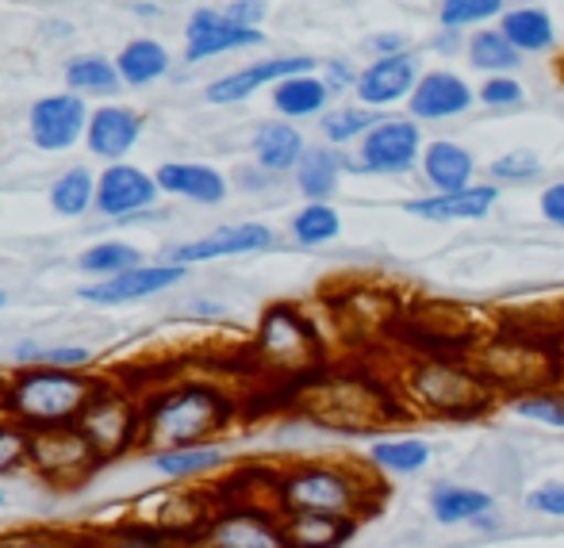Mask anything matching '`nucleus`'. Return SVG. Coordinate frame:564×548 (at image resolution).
<instances>
[{"instance_id": "f257e3e1", "label": "nucleus", "mask_w": 564, "mask_h": 548, "mask_svg": "<svg viewBox=\"0 0 564 548\" xmlns=\"http://www.w3.org/2000/svg\"><path fill=\"white\" fill-rule=\"evenodd\" d=\"M289 399L312 426L346 434V438H369V434L415 418L403 403L392 372H377L369 364H327L292 384Z\"/></svg>"}, {"instance_id": "f03ea898", "label": "nucleus", "mask_w": 564, "mask_h": 548, "mask_svg": "<svg viewBox=\"0 0 564 548\" xmlns=\"http://www.w3.org/2000/svg\"><path fill=\"white\" fill-rule=\"evenodd\" d=\"M388 372H392L411 415L442 418V423H465V418L488 415L499 403V392L476 369L473 357L400 353Z\"/></svg>"}, {"instance_id": "7ed1b4c3", "label": "nucleus", "mask_w": 564, "mask_h": 548, "mask_svg": "<svg viewBox=\"0 0 564 548\" xmlns=\"http://www.w3.org/2000/svg\"><path fill=\"white\" fill-rule=\"evenodd\" d=\"M238 399L212 380H173L142 399V449L204 445L227 430Z\"/></svg>"}, {"instance_id": "20e7f679", "label": "nucleus", "mask_w": 564, "mask_h": 548, "mask_svg": "<svg viewBox=\"0 0 564 548\" xmlns=\"http://www.w3.org/2000/svg\"><path fill=\"white\" fill-rule=\"evenodd\" d=\"M380 480L365 468L338 464V460H300L276 472V511L338 514V518H369L380 506Z\"/></svg>"}, {"instance_id": "39448f33", "label": "nucleus", "mask_w": 564, "mask_h": 548, "mask_svg": "<svg viewBox=\"0 0 564 548\" xmlns=\"http://www.w3.org/2000/svg\"><path fill=\"white\" fill-rule=\"evenodd\" d=\"M468 357L503 399L564 380L550 330H534L527 322H499L496 330H484V338L476 341V349Z\"/></svg>"}, {"instance_id": "423d86ee", "label": "nucleus", "mask_w": 564, "mask_h": 548, "mask_svg": "<svg viewBox=\"0 0 564 548\" xmlns=\"http://www.w3.org/2000/svg\"><path fill=\"white\" fill-rule=\"evenodd\" d=\"M250 361L258 364L265 376H273L281 384V392L289 395L292 384L307 380L312 372L327 369L330 349L323 330L315 327V319L296 304H273L265 307V315L258 319L250 341Z\"/></svg>"}, {"instance_id": "0eeeda50", "label": "nucleus", "mask_w": 564, "mask_h": 548, "mask_svg": "<svg viewBox=\"0 0 564 548\" xmlns=\"http://www.w3.org/2000/svg\"><path fill=\"white\" fill-rule=\"evenodd\" d=\"M100 380L85 369H20L8 387L0 392V415L31 426V430H51V426H74L89 399L97 395Z\"/></svg>"}, {"instance_id": "6e6552de", "label": "nucleus", "mask_w": 564, "mask_h": 548, "mask_svg": "<svg viewBox=\"0 0 564 548\" xmlns=\"http://www.w3.org/2000/svg\"><path fill=\"white\" fill-rule=\"evenodd\" d=\"M426 139V127L408 111H384L380 123L354 150H346V177H411L419 173Z\"/></svg>"}, {"instance_id": "1a4fd4ad", "label": "nucleus", "mask_w": 564, "mask_h": 548, "mask_svg": "<svg viewBox=\"0 0 564 548\" xmlns=\"http://www.w3.org/2000/svg\"><path fill=\"white\" fill-rule=\"evenodd\" d=\"M74 426L97 449L100 460H116L123 452H131L134 445H142V399H134L127 387L100 380L97 395H93L89 407L82 410V418Z\"/></svg>"}, {"instance_id": "9d476101", "label": "nucleus", "mask_w": 564, "mask_h": 548, "mask_svg": "<svg viewBox=\"0 0 564 548\" xmlns=\"http://www.w3.org/2000/svg\"><path fill=\"white\" fill-rule=\"evenodd\" d=\"M196 548H289V537L276 506L224 503L204 522Z\"/></svg>"}, {"instance_id": "9b49d317", "label": "nucleus", "mask_w": 564, "mask_h": 548, "mask_svg": "<svg viewBox=\"0 0 564 548\" xmlns=\"http://www.w3.org/2000/svg\"><path fill=\"white\" fill-rule=\"evenodd\" d=\"M403 311H408V304L377 284H349L330 299V315L338 319V330L361 341H388L392 346V333L400 327Z\"/></svg>"}, {"instance_id": "f8f14e48", "label": "nucleus", "mask_w": 564, "mask_h": 548, "mask_svg": "<svg viewBox=\"0 0 564 548\" xmlns=\"http://www.w3.org/2000/svg\"><path fill=\"white\" fill-rule=\"evenodd\" d=\"M426 74V54L419 46L403 54H384V58H369L357 77L354 100H361L372 111H395L408 108L411 92H415L419 77Z\"/></svg>"}, {"instance_id": "ddd939ff", "label": "nucleus", "mask_w": 564, "mask_h": 548, "mask_svg": "<svg viewBox=\"0 0 564 548\" xmlns=\"http://www.w3.org/2000/svg\"><path fill=\"white\" fill-rule=\"evenodd\" d=\"M100 464L97 449L85 441L77 426H51V430H35L31 441V468L43 475L51 487H77L89 480V472Z\"/></svg>"}, {"instance_id": "4468645a", "label": "nucleus", "mask_w": 564, "mask_h": 548, "mask_svg": "<svg viewBox=\"0 0 564 548\" xmlns=\"http://www.w3.org/2000/svg\"><path fill=\"white\" fill-rule=\"evenodd\" d=\"M476 108H480L476 105V85L449 66H426V74L419 77L415 92L408 100V116L419 119L423 127L457 123Z\"/></svg>"}, {"instance_id": "2eb2a0df", "label": "nucleus", "mask_w": 564, "mask_h": 548, "mask_svg": "<svg viewBox=\"0 0 564 548\" xmlns=\"http://www.w3.org/2000/svg\"><path fill=\"white\" fill-rule=\"evenodd\" d=\"M89 97L82 92H54V97L35 100L28 111V134L39 150L46 154H62V150L77 146L89 131Z\"/></svg>"}, {"instance_id": "dca6fc26", "label": "nucleus", "mask_w": 564, "mask_h": 548, "mask_svg": "<svg viewBox=\"0 0 564 548\" xmlns=\"http://www.w3.org/2000/svg\"><path fill=\"white\" fill-rule=\"evenodd\" d=\"M253 46H265V31L230 20L224 8H196L185 23V62L188 66L219 58V54L253 51Z\"/></svg>"}, {"instance_id": "f3484780", "label": "nucleus", "mask_w": 564, "mask_h": 548, "mask_svg": "<svg viewBox=\"0 0 564 548\" xmlns=\"http://www.w3.org/2000/svg\"><path fill=\"white\" fill-rule=\"evenodd\" d=\"M307 69H319V58H312V54H273V58L250 62V66L230 69V74L208 81L204 100L216 108L242 105V100H250L253 92L273 89L276 81H284V77H292V74H307Z\"/></svg>"}, {"instance_id": "a211bd4d", "label": "nucleus", "mask_w": 564, "mask_h": 548, "mask_svg": "<svg viewBox=\"0 0 564 548\" xmlns=\"http://www.w3.org/2000/svg\"><path fill=\"white\" fill-rule=\"evenodd\" d=\"M185 276V265H173V261H158V265H134L123 268L116 276H100L93 284H82L77 288V299L93 307H119V304H134V299H150L158 292H170L181 284Z\"/></svg>"}, {"instance_id": "6ab92c4d", "label": "nucleus", "mask_w": 564, "mask_h": 548, "mask_svg": "<svg viewBox=\"0 0 564 548\" xmlns=\"http://www.w3.org/2000/svg\"><path fill=\"white\" fill-rule=\"evenodd\" d=\"M276 245V230L269 222H230V227H219L204 238H193V242H181L165 253V261L173 265H200V261H219V257H250V253H265Z\"/></svg>"}, {"instance_id": "aec40b11", "label": "nucleus", "mask_w": 564, "mask_h": 548, "mask_svg": "<svg viewBox=\"0 0 564 548\" xmlns=\"http://www.w3.org/2000/svg\"><path fill=\"white\" fill-rule=\"evenodd\" d=\"M503 200V185L496 180H476L468 188H453V193H423L411 196L403 211L423 222H480Z\"/></svg>"}, {"instance_id": "412c9836", "label": "nucleus", "mask_w": 564, "mask_h": 548, "mask_svg": "<svg viewBox=\"0 0 564 548\" xmlns=\"http://www.w3.org/2000/svg\"><path fill=\"white\" fill-rule=\"evenodd\" d=\"M162 196L158 177L139 165L112 162L105 173L97 177V211L108 219H131L139 211H150Z\"/></svg>"}, {"instance_id": "4be33fe9", "label": "nucleus", "mask_w": 564, "mask_h": 548, "mask_svg": "<svg viewBox=\"0 0 564 548\" xmlns=\"http://www.w3.org/2000/svg\"><path fill=\"white\" fill-rule=\"evenodd\" d=\"M419 177H423L426 193H453V188H468L480 180V162H476V150L460 139L434 134V139H426Z\"/></svg>"}, {"instance_id": "5701e85b", "label": "nucleus", "mask_w": 564, "mask_h": 548, "mask_svg": "<svg viewBox=\"0 0 564 548\" xmlns=\"http://www.w3.org/2000/svg\"><path fill=\"white\" fill-rule=\"evenodd\" d=\"M142 127H147V119H142L139 111L108 100V105H100L89 116L85 146H89L93 157H100V162H108V165L123 162V157L134 150V142L142 139Z\"/></svg>"}, {"instance_id": "b1692460", "label": "nucleus", "mask_w": 564, "mask_h": 548, "mask_svg": "<svg viewBox=\"0 0 564 548\" xmlns=\"http://www.w3.org/2000/svg\"><path fill=\"white\" fill-rule=\"evenodd\" d=\"M307 134L300 131V123H292V119H265V123L253 127L250 134V154L253 162L261 165V169H269L273 177H289V173H296L300 157L307 154Z\"/></svg>"}, {"instance_id": "393cba45", "label": "nucleus", "mask_w": 564, "mask_h": 548, "mask_svg": "<svg viewBox=\"0 0 564 548\" xmlns=\"http://www.w3.org/2000/svg\"><path fill=\"white\" fill-rule=\"evenodd\" d=\"M158 188L162 196H177L188 204H204V208H216L227 200L230 185L216 165H200V162H165L158 165Z\"/></svg>"}, {"instance_id": "a878e982", "label": "nucleus", "mask_w": 564, "mask_h": 548, "mask_svg": "<svg viewBox=\"0 0 564 548\" xmlns=\"http://www.w3.org/2000/svg\"><path fill=\"white\" fill-rule=\"evenodd\" d=\"M499 31L511 39V46L522 58H545L561 46L557 20L542 4H511L499 15Z\"/></svg>"}, {"instance_id": "bb28decb", "label": "nucleus", "mask_w": 564, "mask_h": 548, "mask_svg": "<svg viewBox=\"0 0 564 548\" xmlns=\"http://www.w3.org/2000/svg\"><path fill=\"white\" fill-rule=\"evenodd\" d=\"M269 100H273V111L281 119L304 123V119H319L323 111L335 105V92L327 89L319 69H307V74H292L284 81H276L269 89Z\"/></svg>"}, {"instance_id": "cd10ccee", "label": "nucleus", "mask_w": 564, "mask_h": 548, "mask_svg": "<svg viewBox=\"0 0 564 548\" xmlns=\"http://www.w3.org/2000/svg\"><path fill=\"white\" fill-rule=\"evenodd\" d=\"M341 177H346V150L330 146V142H312L292 173L304 200H335Z\"/></svg>"}, {"instance_id": "c85d7f7f", "label": "nucleus", "mask_w": 564, "mask_h": 548, "mask_svg": "<svg viewBox=\"0 0 564 548\" xmlns=\"http://www.w3.org/2000/svg\"><path fill=\"white\" fill-rule=\"evenodd\" d=\"M289 548H341L354 537L357 518H338V514H307L292 511L281 514Z\"/></svg>"}, {"instance_id": "c756f323", "label": "nucleus", "mask_w": 564, "mask_h": 548, "mask_svg": "<svg viewBox=\"0 0 564 548\" xmlns=\"http://www.w3.org/2000/svg\"><path fill=\"white\" fill-rule=\"evenodd\" d=\"M465 62L473 74L491 77V74H519L527 66L519 51L511 46V39L499 31V23L480 31H468V43H465Z\"/></svg>"}, {"instance_id": "7c9ffc66", "label": "nucleus", "mask_w": 564, "mask_h": 548, "mask_svg": "<svg viewBox=\"0 0 564 548\" xmlns=\"http://www.w3.org/2000/svg\"><path fill=\"white\" fill-rule=\"evenodd\" d=\"M380 116H384V111L365 108L361 100H335L315 123H319L323 142H330V146H338V150H354L357 142L380 123Z\"/></svg>"}, {"instance_id": "2f4dec72", "label": "nucleus", "mask_w": 564, "mask_h": 548, "mask_svg": "<svg viewBox=\"0 0 564 548\" xmlns=\"http://www.w3.org/2000/svg\"><path fill=\"white\" fill-rule=\"evenodd\" d=\"M116 69H119V77H123V85H131V89H147V85L162 81V77L170 74L173 58L158 39L142 35V39H131V43L116 54Z\"/></svg>"}, {"instance_id": "473e14b6", "label": "nucleus", "mask_w": 564, "mask_h": 548, "mask_svg": "<svg viewBox=\"0 0 564 548\" xmlns=\"http://www.w3.org/2000/svg\"><path fill=\"white\" fill-rule=\"evenodd\" d=\"M431 457H434L431 441L415 438V434L380 438V441H372V449H369V464L388 475H419L426 464H431Z\"/></svg>"}, {"instance_id": "72a5a7b5", "label": "nucleus", "mask_w": 564, "mask_h": 548, "mask_svg": "<svg viewBox=\"0 0 564 548\" xmlns=\"http://www.w3.org/2000/svg\"><path fill=\"white\" fill-rule=\"evenodd\" d=\"M224 460H227V452H224V445H216V441L150 452V464H154V472H162L165 480H193V475L216 472Z\"/></svg>"}, {"instance_id": "f704fd0d", "label": "nucleus", "mask_w": 564, "mask_h": 548, "mask_svg": "<svg viewBox=\"0 0 564 548\" xmlns=\"http://www.w3.org/2000/svg\"><path fill=\"white\" fill-rule=\"evenodd\" d=\"M66 89L82 92V97L112 100L123 89V77H119L116 62L105 54H77L66 62Z\"/></svg>"}, {"instance_id": "c9c22d12", "label": "nucleus", "mask_w": 564, "mask_h": 548, "mask_svg": "<svg viewBox=\"0 0 564 548\" xmlns=\"http://www.w3.org/2000/svg\"><path fill=\"white\" fill-rule=\"evenodd\" d=\"M431 511L442 526H460V522H480L496 511V498L488 491H476V487H434L431 495Z\"/></svg>"}, {"instance_id": "e433bc0d", "label": "nucleus", "mask_w": 564, "mask_h": 548, "mask_svg": "<svg viewBox=\"0 0 564 548\" xmlns=\"http://www.w3.org/2000/svg\"><path fill=\"white\" fill-rule=\"evenodd\" d=\"M51 208L66 219H77L89 208H97V177H93V169H85V165H69L62 177H54Z\"/></svg>"}, {"instance_id": "4c0bfd02", "label": "nucleus", "mask_w": 564, "mask_h": 548, "mask_svg": "<svg viewBox=\"0 0 564 548\" xmlns=\"http://www.w3.org/2000/svg\"><path fill=\"white\" fill-rule=\"evenodd\" d=\"M289 230L300 245H327L341 234V216L330 200H304V208L289 219Z\"/></svg>"}, {"instance_id": "58836bf2", "label": "nucleus", "mask_w": 564, "mask_h": 548, "mask_svg": "<svg viewBox=\"0 0 564 548\" xmlns=\"http://www.w3.org/2000/svg\"><path fill=\"white\" fill-rule=\"evenodd\" d=\"M507 0H438L434 15H438L442 28H453V31H480V28H491L499 23V15L507 12Z\"/></svg>"}, {"instance_id": "ea45409f", "label": "nucleus", "mask_w": 564, "mask_h": 548, "mask_svg": "<svg viewBox=\"0 0 564 548\" xmlns=\"http://www.w3.org/2000/svg\"><path fill=\"white\" fill-rule=\"evenodd\" d=\"M542 177H545V162H542V154L530 146L503 150V154L488 162V180H496V185H503V188L534 185V180H542Z\"/></svg>"}, {"instance_id": "a19ab883", "label": "nucleus", "mask_w": 564, "mask_h": 548, "mask_svg": "<svg viewBox=\"0 0 564 548\" xmlns=\"http://www.w3.org/2000/svg\"><path fill=\"white\" fill-rule=\"evenodd\" d=\"M530 92H527V81L519 74H491V77H480L476 85V105L491 116H511V111L527 108Z\"/></svg>"}, {"instance_id": "79ce46f5", "label": "nucleus", "mask_w": 564, "mask_h": 548, "mask_svg": "<svg viewBox=\"0 0 564 548\" xmlns=\"http://www.w3.org/2000/svg\"><path fill=\"white\" fill-rule=\"evenodd\" d=\"M511 410L519 418H530L538 426H550V430H564V380L550 387H534V392H522L511 399Z\"/></svg>"}, {"instance_id": "37998d69", "label": "nucleus", "mask_w": 564, "mask_h": 548, "mask_svg": "<svg viewBox=\"0 0 564 548\" xmlns=\"http://www.w3.org/2000/svg\"><path fill=\"white\" fill-rule=\"evenodd\" d=\"M15 361L23 369H35V364H46V369H85L93 364V353L85 346H43V341H20L15 346Z\"/></svg>"}, {"instance_id": "c03bdc74", "label": "nucleus", "mask_w": 564, "mask_h": 548, "mask_svg": "<svg viewBox=\"0 0 564 548\" xmlns=\"http://www.w3.org/2000/svg\"><path fill=\"white\" fill-rule=\"evenodd\" d=\"M134 265H142V253L127 242H97L82 253V268L93 276H116Z\"/></svg>"}, {"instance_id": "a18cd8bd", "label": "nucleus", "mask_w": 564, "mask_h": 548, "mask_svg": "<svg viewBox=\"0 0 564 548\" xmlns=\"http://www.w3.org/2000/svg\"><path fill=\"white\" fill-rule=\"evenodd\" d=\"M31 441H35V430L15 418H0V475L15 472V468L31 464Z\"/></svg>"}, {"instance_id": "49530a36", "label": "nucleus", "mask_w": 564, "mask_h": 548, "mask_svg": "<svg viewBox=\"0 0 564 548\" xmlns=\"http://www.w3.org/2000/svg\"><path fill=\"white\" fill-rule=\"evenodd\" d=\"M319 77L327 81V89L338 97H354L357 77H361V66L354 58H323L319 62Z\"/></svg>"}, {"instance_id": "de8ad7c7", "label": "nucleus", "mask_w": 564, "mask_h": 548, "mask_svg": "<svg viewBox=\"0 0 564 548\" xmlns=\"http://www.w3.org/2000/svg\"><path fill=\"white\" fill-rule=\"evenodd\" d=\"M527 506L534 514H545V518H564V483L550 480V483H542V487H534L527 495Z\"/></svg>"}, {"instance_id": "09e8293b", "label": "nucleus", "mask_w": 564, "mask_h": 548, "mask_svg": "<svg viewBox=\"0 0 564 548\" xmlns=\"http://www.w3.org/2000/svg\"><path fill=\"white\" fill-rule=\"evenodd\" d=\"M465 43H468L465 31H453V28H442V23H438V28L431 31V39H426L423 51L438 54L442 62H449V58H465Z\"/></svg>"}, {"instance_id": "8fccbe9b", "label": "nucleus", "mask_w": 564, "mask_h": 548, "mask_svg": "<svg viewBox=\"0 0 564 548\" xmlns=\"http://www.w3.org/2000/svg\"><path fill=\"white\" fill-rule=\"evenodd\" d=\"M415 46V39L408 35V31L400 28H384V31H372L369 39H365V51L372 54V58H384V54H403Z\"/></svg>"}, {"instance_id": "3c124183", "label": "nucleus", "mask_w": 564, "mask_h": 548, "mask_svg": "<svg viewBox=\"0 0 564 548\" xmlns=\"http://www.w3.org/2000/svg\"><path fill=\"white\" fill-rule=\"evenodd\" d=\"M538 216L550 222V227L564 230V180H553V185L542 188V196H538Z\"/></svg>"}, {"instance_id": "603ef678", "label": "nucleus", "mask_w": 564, "mask_h": 548, "mask_svg": "<svg viewBox=\"0 0 564 548\" xmlns=\"http://www.w3.org/2000/svg\"><path fill=\"white\" fill-rule=\"evenodd\" d=\"M0 548H85L62 534H8L0 537Z\"/></svg>"}, {"instance_id": "864d4df0", "label": "nucleus", "mask_w": 564, "mask_h": 548, "mask_svg": "<svg viewBox=\"0 0 564 548\" xmlns=\"http://www.w3.org/2000/svg\"><path fill=\"white\" fill-rule=\"evenodd\" d=\"M224 12L230 15V20L238 23H250V28H261L269 15V0H227Z\"/></svg>"}, {"instance_id": "5fc2aeb1", "label": "nucleus", "mask_w": 564, "mask_h": 548, "mask_svg": "<svg viewBox=\"0 0 564 548\" xmlns=\"http://www.w3.org/2000/svg\"><path fill=\"white\" fill-rule=\"evenodd\" d=\"M238 180H242L246 193H261V188H269L276 177L269 169H261L258 162H253V165H246V169H238Z\"/></svg>"}, {"instance_id": "6e6d98bb", "label": "nucleus", "mask_w": 564, "mask_h": 548, "mask_svg": "<svg viewBox=\"0 0 564 548\" xmlns=\"http://www.w3.org/2000/svg\"><path fill=\"white\" fill-rule=\"evenodd\" d=\"M550 338H553V349H557L561 369H564V322H557V327H550Z\"/></svg>"}, {"instance_id": "4d7b16f0", "label": "nucleus", "mask_w": 564, "mask_h": 548, "mask_svg": "<svg viewBox=\"0 0 564 548\" xmlns=\"http://www.w3.org/2000/svg\"><path fill=\"white\" fill-rule=\"evenodd\" d=\"M557 77H561V85H564V54H561V62H557Z\"/></svg>"}, {"instance_id": "13d9d810", "label": "nucleus", "mask_w": 564, "mask_h": 548, "mask_svg": "<svg viewBox=\"0 0 564 548\" xmlns=\"http://www.w3.org/2000/svg\"><path fill=\"white\" fill-rule=\"evenodd\" d=\"M0 307H4V292H0Z\"/></svg>"}, {"instance_id": "bf43d9fd", "label": "nucleus", "mask_w": 564, "mask_h": 548, "mask_svg": "<svg viewBox=\"0 0 564 548\" xmlns=\"http://www.w3.org/2000/svg\"><path fill=\"white\" fill-rule=\"evenodd\" d=\"M0 506H4V491H0Z\"/></svg>"}, {"instance_id": "052dcab7", "label": "nucleus", "mask_w": 564, "mask_h": 548, "mask_svg": "<svg viewBox=\"0 0 564 548\" xmlns=\"http://www.w3.org/2000/svg\"><path fill=\"white\" fill-rule=\"evenodd\" d=\"M127 548H131V545H127ZM134 548H147V545H134Z\"/></svg>"}]
</instances>
